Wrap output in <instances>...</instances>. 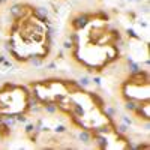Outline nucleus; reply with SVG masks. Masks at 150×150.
<instances>
[{"label":"nucleus","mask_w":150,"mask_h":150,"mask_svg":"<svg viewBox=\"0 0 150 150\" xmlns=\"http://www.w3.org/2000/svg\"><path fill=\"white\" fill-rule=\"evenodd\" d=\"M0 2H5V0H0Z\"/></svg>","instance_id":"obj_25"},{"label":"nucleus","mask_w":150,"mask_h":150,"mask_svg":"<svg viewBox=\"0 0 150 150\" xmlns=\"http://www.w3.org/2000/svg\"><path fill=\"white\" fill-rule=\"evenodd\" d=\"M75 112H77L78 116H83V114H84V110H83L80 105H77V104H75Z\"/></svg>","instance_id":"obj_14"},{"label":"nucleus","mask_w":150,"mask_h":150,"mask_svg":"<svg viewBox=\"0 0 150 150\" xmlns=\"http://www.w3.org/2000/svg\"><path fill=\"white\" fill-rule=\"evenodd\" d=\"M44 110H45V112H48V114H56L57 112V105L56 104H47L44 107Z\"/></svg>","instance_id":"obj_7"},{"label":"nucleus","mask_w":150,"mask_h":150,"mask_svg":"<svg viewBox=\"0 0 150 150\" xmlns=\"http://www.w3.org/2000/svg\"><path fill=\"white\" fill-rule=\"evenodd\" d=\"M149 128H150V125H149V122H146V125H144V131H149Z\"/></svg>","instance_id":"obj_21"},{"label":"nucleus","mask_w":150,"mask_h":150,"mask_svg":"<svg viewBox=\"0 0 150 150\" xmlns=\"http://www.w3.org/2000/svg\"><path fill=\"white\" fill-rule=\"evenodd\" d=\"M93 83H95L96 86H101L102 81H101V78H99V77H95V78H93Z\"/></svg>","instance_id":"obj_18"},{"label":"nucleus","mask_w":150,"mask_h":150,"mask_svg":"<svg viewBox=\"0 0 150 150\" xmlns=\"http://www.w3.org/2000/svg\"><path fill=\"white\" fill-rule=\"evenodd\" d=\"M3 125L5 126H8V128H14L15 125H17V119L15 117H3Z\"/></svg>","instance_id":"obj_4"},{"label":"nucleus","mask_w":150,"mask_h":150,"mask_svg":"<svg viewBox=\"0 0 150 150\" xmlns=\"http://www.w3.org/2000/svg\"><path fill=\"white\" fill-rule=\"evenodd\" d=\"M140 68H141V66H140L138 63H135L134 60L129 62V72H131V74H140V72H141Z\"/></svg>","instance_id":"obj_6"},{"label":"nucleus","mask_w":150,"mask_h":150,"mask_svg":"<svg viewBox=\"0 0 150 150\" xmlns=\"http://www.w3.org/2000/svg\"><path fill=\"white\" fill-rule=\"evenodd\" d=\"M122 123H125V125H128V126H131V125H132V119H131L129 116H122Z\"/></svg>","instance_id":"obj_12"},{"label":"nucleus","mask_w":150,"mask_h":150,"mask_svg":"<svg viewBox=\"0 0 150 150\" xmlns=\"http://www.w3.org/2000/svg\"><path fill=\"white\" fill-rule=\"evenodd\" d=\"M33 129H35V125H32V123H29L26 126V132H32Z\"/></svg>","instance_id":"obj_17"},{"label":"nucleus","mask_w":150,"mask_h":150,"mask_svg":"<svg viewBox=\"0 0 150 150\" xmlns=\"http://www.w3.org/2000/svg\"><path fill=\"white\" fill-rule=\"evenodd\" d=\"M78 83H80L81 87H89V86L92 84V80L87 77V75H81V77L78 78Z\"/></svg>","instance_id":"obj_5"},{"label":"nucleus","mask_w":150,"mask_h":150,"mask_svg":"<svg viewBox=\"0 0 150 150\" xmlns=\"http://www.w3.org/2000/svg\"><path fill=\"white\" fill-rule=\"evenodd\" d=\"M128 33H129V35H131L132 38H137V39H138V36H137V35H135V32H134L132 29H128Z\"/></svg>","instance_id":"obj_20"},{"label":"nucleus","mask_w":150,"mask_h":150,"mask_svg":"<svg viewBox=\"0 0 150 150\" xmlns=\"http://www.w3.org/2000/svg\"><path fill=\"white\" fill-rule=\"evenodd\" d=\"M98 144L101 147H107V138L105 137H98Z\"/></svg>","instance_id":"obj_13"},{"label":"nucleus","mask_w":150,"mask_h":150,"mask_svg":"<svg viewBox=\"0 0 150 150\" xmlns=\"http://www.w3.org/2000/svg\"><path fill=\"white\" fill-rule=\"evenodd\" d=\"M78 140L83 143V144H90L92 143V135L89 131H81L78 134Z\"/></svg>","instance_id":"obj_2"},{"label":"nucleus","mask_w":150,"mask_h":150,"mask_svg":"<svg viewBox=\"0 0 150 150\" xmlns=\"http://www.w3.org/2000/svg\"><path fill=\"white\" fill-rule=\"evenodd\" d=\"M15 119H17V122H20V123H26V122H27V119H26V117H24V116H20V114H18Z\"/></svg>","instance_id":"obj_16"},{"label":"nucleus","mask_w":150,"mask_h":150,"mask_svg":"<svg viewBox=\"0 0 150 150\" xmlns=\"http://www.w3.org/2000/svg\"><path fill=\"white\" fill-rule=\"evenodd\" d=\"M87 23H89V18H87L86 15H78L77 18L74 20V26L77 29H83V27H86Z\"/></svg>","instance_id":"obj_1"},{"label":"nucleus","mask_w":150,"mask_h":150,"mask_svg":"<svg viewBox=\"0 0 150 150\" xmlns=\"http://www.w3.org/2000/svg\"><path fill=\"white\" fill-rule=\"evenodd\" d=\"M105 112L112 119V117L117 114V110H116V108H112V107H105Z\"/></svg>","instance_id":"obj_10"},{"label":"nucleus","mask_w":150,"mask_h":150,"mask_svg":"<svg viewBox=\"0 0 150 150\" xmlns=\"http://www.w3.org/2000/svg\"><path fill=\"white\" fill-rule=\"evenodd\" d=\"M137 107H138V105H137L134 101H126V104H125V108H126L128 111H135Z\"/></svg>","instance_id":"obj_9"},{"label":"nucleus","mask_w":150,"mask_h":150,"mask_svg":"<svg viewBox=\"0 0 150 150\" xmlns=\"http://www.w3.org/2000/svg\"><path fill=\"white\" fill-rule=\"evenodd\" d=\"M117 132L119 134H128L129 132V126H128V125H125V123H119L117 125Z\"/></svg>","instance_id":"obj_8"},{"label":"nucleus","mask_w":150,"mask_h":150,"mask_svg":"<svg viewBox=\"0 0 150 150\" xmlns=\"http://www.w3.org/2000/svg\"><path fill=\"white\" fill-rule=\"evenodd\" d=\"M71 47H72V42H71V41H65L63 48H66V50H68V48H71Z\"/></svg>","instance_id":"obj_19"},{"label":"nucleus","mask_w":150,"mask_h":150,"mask_svg":"<svg viewBox=\"0 0 150 150\" xmlns=\"http://www.w3.org/2000/svg\"><path fill=\"white\" fill-rule=\"evenodd\" d=\"M126 2H135V3H140L141 0H126Z\"/></svg>","instance_id":"obj_23"},{"label":"nucleus","mask_w":150,"mask_h":150,"mask_svg":"<svg viewBox=\"0 0 150 150\" xmlns=\"http://www.w3.org/2000/svg\"><path fill=\"white\" fill-rule=\"evenodd\" d=\"M32 65H33V66H41L42 62H41L39 59H32Z\"/></svg>","instance_id":"obj_15"},{"label":"nucleus","mask_w":150,"mask_h":150,"mask_svg":"<svg viewBox=\"0 0 150 150\" xmlns=\"http://www.w3.org/2000/svg\"><path fill=\"white\" fill-rule=\"evenodd\" d=\"M48 68H50V69H54V68H56V65H54V63H51V65H48Z\"/></svg>","instance_id":"obj_22"},{"label":"nucleus","mask_w":150,"mask_h":150,"mask_svg":"<svg viewBox=\"0 0 150 150\" xmlns=\"http://www.w3.org/2000/svg\"><path fill=\"white\" fill-rule=\"evenodd\" d=\"M0 141H2V134H0Z\"/></svg>","instance_id":"obj_24"},{"label":"nucleus","mask_w":150,"mask_h":150,"mask_svg":"<svg viewBox=\"0 0 150 150\" xmlns=\"http://www.w3.org/2000/svg\"><path fill=\"white\" fill-rule=\"evenodd\" d=\"M9 12H11V15L12 17H15V18H18V17H21L23 15V6L21 5H12L11 8H9Z\"/></svg>","instance_id":"obj_3"},{"label":"nucleus","mask_w":150,"mask_h":150,"mask_svg":"<svg viewBox=\"0 0 150 150\" xmlns=\"http://www.w3.org/2000/svg\"><path fill=\"white\" fill-rule=\"evenodd\" d=\"M68 129H66V126H65V125H57V126L54 128V132L56 134H65Z\"/></svg>","instance_id":"obj_11"}]
</instances>
